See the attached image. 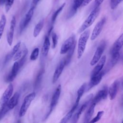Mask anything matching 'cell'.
Wrapping results in <instances>:
<instances>
[{"label":"cell","mask_w":123,"mask_h":123,"mask_svg":"<svg viewBox=\"0 0 123 123\" xmlns=\"http://www.w3.org/2000/svg\"><path fill=\"white\" fill-rule=\"evenodd\" d=\"M13 91V86L12 84H10L8 86L4 92L0 100V109L3 107L4 105H5L11 97L12 96Z\"/></svg>","instance_id":"cell-6"},{"label":"cell","mask_w":123,"mask_h":123,"mask_svg":"<svg viewBox=\"0 0 123 123\" xmlns=\"http://www.w3.org/2000/svg\"><path fill=\"white\" fill-rule=\"evenodd\" d=\"M75 42V37L74 35L68 38L62 45L60 50V53L61 54H64L67 53Z\"/></svg>","instance_id":"cell-9"},{"label":"cell","mask_w":123,"mask_h":123,"mask_svg":"<svg viewBox=\"0 0 123 123\" xmlns=\"http://www.w3.org/2000/svg\"><path fill=\"white\" fill-rule=\"evenodd\" d=\"M106 45V42L104 40L101 42L100 45L97 48L94 56L90 61V64L91 66H93L95 65L99 60L104 50Z\"/></svg>","instance_id":"cell-5"},{"label":"cell","mask_w":123,"mask_h":123,"mask_svg":"<svg viewBox=\"0 0 123 123\" xmlns=\"http://www.w3.org/2000/svg\"><path fill=\"white\" fill-rule=\"evenodd\" d=\"M86 87V83H84L78 89L77 92V98H76V101H75V104H79L80 98L82 97V95H83Z\"/></svg>","instance_id":"cell-25"},{"label":"cell","mask_w":123,"mask_h":123,"mask_svg":"<svg viewBox=\"0 0 123 123\" xmlns=\"http://www.w3.org/2000/svg\"><path fill=\"white\" fill-rule=\"evenodd\" d=\"M15 25H16V18H15V17L13 16L12 17V19L11 20L10 30L7 35V42L10 46H11L12 43L13 33H14V30Z\"/></svg>","instance_id":"cell-15"},{"label":"cell","mask_w":123,"mask_h":123,"mask_svg":"<svg viewBox=\"0 0 123 123\" xmlns=\"http://www.w3.org/2000/svg\"><path fill=\"white\" fill-rule=\"evenodd\" d=\"M39 50L38 48H36L33 49L30 56V59L31 61H35L37 59L39 55Z\"/></svg>","instance_id":"cell-30"},{"label":"cell","mask_w":123,"mask_h":123,"mask_svg":"<svg viewBox=\"0 0 123 123\" xmlns=\"http://www.w3.org/2000/svg\"><path fill=\"white\" fill-rule=\"evenodd\" d=\"M44 68L41 69V70L39 71V72H38V74L36 77L35 82V87H37L40 84L42 78V76H43V74H44Z\"/></svg>","instance_id":"cell-28"},{"label":"cell","mask_w":123,"mask_h":123,"mask_svg":"<svg viewBox=\"0 0 123 123\" xmlns=\"http://www.w3.org/2000/svg\"><path fill=\"white\" fill-rule=\"evenodd\" d=\"M35 97L36 93L35 92L30 93L29 94L25 96L19 111V115L20 117H23L25 115L32 101L35 98Z\"/></svg>","instance_id":"cell-3"},{"label":"cell","mask_w":123,"mask_h":123,"mask_svg":"<svg viewBox=\"0 0 123 123\" xmlns=\"http://www.w3.org/2000/svg\"><path fill=\"white\" fill-rule=\"evenodd\" d=\"M61 85H59V86L57 87L55 92L54 93L52 98H51V100L50 102V107H49V110L47 114L45 115L44 117V120H46L48 117L50 115V113L54 109L55 106H56L58 100L59 99L60 94H61Z\"/></svg>","instance_id":"cell-4"},{"label":"cell","mask_w":123,"mask_h":123,"mask_svg":"<svg viewBox=\"0 0 123 123\" xmlns=\"http://www.w3.org/2000/svg\"><path fill=\"white\" fill-rule=\"evenodd\" d=\"M21 42H18L13 48V49H12V51L10 52V54L13 57L14 56V55L15 54V53L17 51V50H18V49H19V48L21 46Z\"/></svg>","instance_id":"cell-35"},{"label":"cell","mask_w":123,"mask_h":123,"mask_svg":"<svg viewBox=\"0 0 123 123\" xmlns=\"http://www.w3.org/2000/svg\"><path fill=\"white\" fill-rule=\"evenodd\" d=\"M92 0H84L83 3V6H86L87 5L88 3H89Z\"/></svg>","instance_id":"cell-39"},{"label":"cell","mask_w":123,"mask_h":123,"mask_svg":"<svg viewBox=\"0 0 123 123\" xmlns=\"http://www.w3.org/2000/svg\"><path fill=\"white\" fill-rule=\"evenodd\" d=\"M20 69V68L19 66L18 62H14L12 67L11 72L9 73V74L6 76L5 78V81L7 82H10L12 81L15 78Z\"/></svg>","instance_id":"cell-16"},{"label":"cell","mask_w":123,"mask_h":123,"mask_svg":"<svg viewBox=\"0 0 123 123\" xmlns=\"http://www.w3.org/2000/svg\"><path fill=\"white\" fill-rule=\"evenodd\" d=\"M95 105H96V104H95L94 103H91V105H90V106L89 107L87 111H86V112L85 114V117H84V123H87L89 122V120L91 118L92 115L94 113Z\"/></svg>","instance_id":"cell-20"},{"label":"cell","mask_w":123,"mask_h":123,"mask_svg":"<svg viewBox=\"0 0 123 123\" xmlns=\"http://www.w3.org/2000/svg\"><path fill=\"white\" fill-rule=\"evenodd\" d=\"M52 29H53V26H51V27L50 28L49 31V32H48V36H49V35H50V33H51V31L52 30Z\"/></svg>","instance_id":"cell-41"},{"label":"cell","mask_w":123,"mask_h":123,"mask_svg":"<svg viewBox=\"0 0 123 123\" xmlns=\"http://www.w3.org/2000/svg\"><path fill=\"white\" fill-rule=\"evenodd\" d=\"M104 75V72L100 71L97 74L91 76L90 78V82L88 85V87L87 88V91L91 89L92 87L98 85L101 81L102 77Z\"/></svg>","instance_id":"cell-12"},{"label":"cell","mask_w":123,"mask_h":123,"mask_svg":"<svg viewBox=\"0 0 123 123\" xmlns=\"http://www.w3.org/2000/svg\"><path fill=\"white\" fill-rule=\"evenodd\" d=\"M14 0H6L5 4V10L6 12H7L11 8Z\"/></svg>","instance_id":"cell-36"},{"label":"cell","mask_w":123,"mask_h":123,"mask_svg":"<svg viewBox=\"0 0 123 123\" xmlns=\"http://www.w3.org/2000/svg\"><path fill=\"white\" fill-rule=\"evenodd\" d=\"M66 65V63L65 62L64 59L62 60V61L60 62V63L57 65L55 72L54 73V74L53 75L52 77V83H55L58 80L59 78L60 77V75H61L63 69Z\"/></svg>","instance_id":"cell-10"},{"label":"cell","mask_w":123,"mask_h":123,"mask_svg":"<svg viewBox=\"0 0 123 123\" xmlns=\"http://www.w3.org/2000/svg\"><path fill=\"white\" fill-rule=\"evenodd\" d=\"M6 0H0V5H3L6 2Z\"/></svg>","instance_id":"cell-40"},{"label":"cell","mask_w":123,"mask_h":123,"mask_svg":"<svg viewBox=\"0 0 123 123\" xmlns=\"http://www.w3.org/2000/svg\"><path fill=\"white\" fill-rule=\"evenodd\" d=\"M6 23V18L4 15H2L0 20V39L2 36L4 27Z\"/></svg>","instance_id":"cell-27"},{"label":"cell","mask_w":123,"mask_h":123,"mask_svg":"<svg viewBox=\"0 0 123 123\" xmlns=\"http://www.w3.org/2000/svg\"><path fill=\"white\" fill-rule=\"evenodd\" d=\"M51 37H52V48L55 49L56 48L57 43H58V37H57V34L54 32H53L52 33Z\"/></svg>","instance_id":"cell-34"},{"label":"cell","mask_w":123,"mask_h":123,"mask_svg":"<svg viewBox=\"0 0 123 123\" xmlns=\"http://www.w3.org/2000/svg\"><path fill=\"white\" fill-rule=\"evenodd\" d=\"M34 8L31 7L30 9L26 14L24 19L21 22L19 26V30L20 33L23 31V30L27 26V25L30 22L34 14Z\"/></svg>","instance_id":"cell-8"},{"label":"cell","mask_w":123,"mask_h":123,"mask_svg":"<svg viewBox=\"0 0 123 123\" xmlns=\"http://www.w3.org/2000/svg\"><path fill=\"white\" fill-rule=\"evenodd\" d=\"M90 100V99H89ZM88 101H86V102H85L82 106L80 108V109H79V110L75 114V115L73 116V122L74 123H76L77 122L78 119L79 118L80 116L81 115V114L82 113V112L84 111L85 110V109L86 108V107H87L88 103L89 102V100Z\"/></svg>","instance_id":"cell-21"},{"label":"cell","mask_w":123,"mask_h":123,"mask_svg":"<svg viewBox=\"0 0 123 123\" xmlns=\"http://www.w3.org/2000/svg\"><path fill=\"white\" fill-rule=\"evenodd\" d=\"M123 44V34H121L116 41L113 44L111 48V55L120 53V51L121 49Z\"/></svg>","instance_id":"cell-14"},{"label":"cell","mask_w":123,"mask_h":123,"mask_svg":"<svg viewBox=\"0 0 123 123\" xmlns=\"http://www.w3.org/2000/svg\"><path fill=\"white\" fill-rule=\"evenodd\" d=\"M44 23V19H42L35 26L34 31H33V36L35 37H37L39 35L40 32H41L43 27Z\"/></svg>","instance_id":"cell-24"},{"label":"cell","mask_w":123,"mask_h":123,"mask_svg":"<svg viewBox=\"0 0 123 123\" xmlns=\"http://www.w3.org/2000/svg\"><path fill=\"white\" fill-rule=\"evenodd\" d=\"M108 96V88L104 86V88L99 90L95 97L92 100V103L97 104L101 99H105Z\"/></svg>","instance_id":"cell-13"},{"label":"cell","mask_w":123,"mask_h":123,"mask_svg":"<svg viewBox=\"0 0 123 123\" xmlns=\"http://www.w3.org/2000/svg\"><path fill=\"white\" fill-rule=\"evenodd\" d=\"M103 1H104V0H95L93 9L99 7V6L102 3Z\"/></svg>","instance_id":"cell-37"},{"label":"cell","mask_w":123,"mask_h":123,"mask_svg":"<svg viewBox=\"0 0 123 123\" xmlns=\"http://www.w3.org/2000/svg\"><path fill=\"white\" fill-rule=\"evenodd\" d=\"M75 45H76V42H75L74 43V44H73V45L72 46V47L70 48V49L68 51V54L66 57V58L64 59L65 63H66V65L68 64L69 63V62H70L71 58L73 55V53L74 52L75 48Z\"/></svg>","instance_id":"cell-26"},{"label":"cell","mask_w":123,"mask_h":123,"mask_svg":"<svg viewBox=\"0 0 123 123\" xmlns=\"http://www.w3.org/2000/svg\"><path fill=\"white\" fill-rule=\"evenodd\" d=\"M106 61V56L105 55L103 56L98 61V63L96 65V66L94 68L91 74V77L94 76L99 73L102 69L103 68Z\"/></svg>","instance_id":"cell-17"},{"label":"cell","mask_w":123,"mask_h":123,"mask_svg":"<svg viewBox=\"0 0 123 123\" xmlns=\"http://www.w3.org/2000/svg\"><path fill=\"white\" fill-rule=\"evenodd\" d=\"M9 110H10L8 107L7 104L0 109V120L5 115Z\"/></svg>","instance_id":"cell-32"},{"label":"cell","mask_w":123,"mask_h":123,"mask_svg":"<svg viewBox=\"0 0 123 123\" xmlns=\"http://www.w3.org/2000/svg\"><path fill=\"white\" fill-rule=\"evenodd\" d=\"M90 35V31L89 30H85L82 32L78 41L77 48V58L80 59L82 57L86 45L87 41Z\"/></svg>","instance_id":"cell-2"},{"label":"cell","mask_w":123,"mask_h":123,"mask_svg":"<svg viewBox=\"0 0 123 123\" xmlns=\"http://www.w3.org/2000/svg\"><path fill=\"white\" fill-rule=\"evenodd\" d=\"M50 41L49 39V36H46L44 39L43 45L42 48V54L43 56L46 57L47 56L49 48H50Z\"/></svg>","instance_id":"cell-19"},{"label":"cell","mask_w":123,"mask_h":123,"mask_svg":"<svg viewBox=\"0 0 123 123\" xmlns=\"http://www.w3.org/2000/svg\"><path fill=\"white\" fill-rule=\"evenodd\" d=\"M106 21V18L105 17H103L97 23L90 37V39L91 40H95L99 36L103 28Z\"/></svg>","instance_id":"cell-7"},{"label":"cell","mask_w":123,"mask_h":123,"mask_svg":"<svg viewBox=\"0 0 123 123\" xmlns=\"http://www.w3.org/2000/svg\"><path fill=\"white\" fill-rule=\"evenodd\" d=\"M123 0H111L110 6L112 10L115 9Z\"/></svg>","instance_id":"cell-33"},{"label":"cell","mask_w":123,"mask_h":123,"mask_svg":"<svg viewBox=\"0 0 123 123\" xmlns=\"http://www.w3.org/2000/svg\"><path fill=\"white\" fill-rule=\"evenodd\" d=\"M100 7L93 9V10L91 12L88 16L83 23L82 25L80 27L78 31L79 33H82L93 24V23L98 16L100 12Z\"/></svg>","instance_id":"cell-1"},{"label":"cell","mask_w":123,"mask_h":123,"mask_svg":"<svg viewBox=\"0 0 123 123\" xmlns=\"http://www.w3.org/2000/svg\"><path fill=\"white\" fill-rule=\"evenodd\" d=\"M103 114H104V111H98L96 116H95L93 119H92L91 121H89V122L94 123L98 122L99 120H100V119L102 117Z\"/></svg>","instance_id":"cell-31"},{"label":"cell","mask_w":123,"mask_h":123,"mask_svg":"<svg viewBox=\"0 0 123 123\" xmlns=\"http://www.w3.org/2000/svg\"><path fill=\"white\" fill-rule=\"evenodd\" d=\"M20 95L18 92H15L13 96L9 99V101L7 103V105L9 108V110H11L13 109L17 104Z\"/></svg>","instance_id":"cell-18"},{"label":"cell","mask_w":123,"mask_h":123,"mask_svg":"<svg viewBox=\"0 0 123 123\" xmlns=\"http://www.w3.org/2000/svg\"><path fill=\"white\" fill-rule=\"evenodd\" d=\"M66 3H63L53 14L52 16V18H51V22L52 23H54L58 16V15L59 14V13L61 12L62 10V9H63L64 6L65 5Z\"/></svg>","instance_id":"cell-29"},{"label":"cell","mask_w":123,"mask_h":123,"mask_svg":"<svg viewBox=\"0 0 123 123\" xmlns=\"http://www.w3.org/2000/svg\"><path fill=\"white\" fill-rule=\"evenodd\" d=\"M120 86V82L118 80H115L110 86L108 93L111 100H113L116 96L119 87Z\"/></svg>","instance_id":"cell-11"},{"label":"cell","mask_w":123,"mask_h":123,"mask_svg":"<svg viewBox=\"0 0 123 123\" xmlns=\"http://www.w3.org/2000/svg\"><path fill=\"white\" fill-rule=\"evenodd\" d=\"M78 104H75L71 109V110L63 117V118L61 120L60 123H66L69 121V120L72 117L73 113L75 111V110L76 109V108L78 107Z\"/></svg>","instance_id":"cell-22"},{"label":"cell","mask_w":123,"mask_h":123,"mask_svg":"<svg viewBox=\"0 0 123 123\" xmlns=\"http://www.w3.org/2000/svg\"><path fill=\"white\" fill-rule=\"evenodd\" d=\"M26 52H27V49H26L25 45L24 44H23V46L21 49H18L17 51L15 53V54L13 56V61H16L20 59V58L23 56V55Z\"/></svg>","instance_id":"cell-23"},{"label":"cell","mask_w":123,"mask_h":123,"mask_svg":"<svg viewBox=\"0 0 123 123\" xmlns=\"http://www.w3.org/2000/svg\"><path fill=\"white\" fill-rule=\"evenodd\" d=\"M39 0H32V3H31V7L35 8L36 5H37V3L38 2V1Z\"/></svg>","instance_id":"cell-38"}]
</instances>
